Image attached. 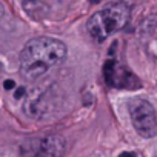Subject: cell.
<instances>
[{
	"label": "cell",
	"instance_id": "6da1fadb",
	"mask_svg": "<svg viewBox=\"0 0 157 157\" xmlns=\"http://www.w3.org/2000/svg\"><path fill=\"white\" fill-rule=\"evenodd\" d=\"M68 54L66 45L52 37H34L20 52V74L25 80L36 82L49 68L65 62Z\"/></svg>",
	"mask_w": 157,
	"mask_h": 157
},
{
	"label": "cell",
	"instance_id": "7a4b0ae2",
	"mask_svg": "<svg viewBox=\"0 0 157 157\" xmlns=\"http://www.w3.org/2000/svg\"><path fill=\"white\" fill-rule=\"evenodd\" d=\"M129 20V6L123 2H111L103 10L94 13L88 22V33L99 42L106 40L113 33L120 31Z\"/></svg>",
	"mask_w": 157,
	"mask_h": 157
},
{
	"label": "cell",
	"instance_id": "3957f363",
	"mask_svg": "<svg viewBox=\"0 0 157 157\" xmlns=\"http://www.w3.org/2000/svg\"><path fill=\"white\" fill-rule=\"evenodd\" d=\"M60 103V90L56 83L45 86V88H36L29 91L23 102V111L29 119H45L51 113L57 109Z\"/></svg>",
	"mask_w": 157,
	"mask_h": 157
},
{
	"label": "cell",
	"instance_id": "277c9868",
	"mask_svg": "<svg viewBox=\"0 0 157 157\" xmlns=\"http://www.w3.org/2000/svg\"><path fill=\"white\" fill-rule=\"evenodd\" d=\"M128 111L134 129L143 139H152L157 136V114L154 106L142 97H136L128 103Z\"/></svg>",
	"mask_w": 157,
	"mask_h": 157
},
{
	"label": "cell",
	"instance_id": "5b68a950",
	"mask_svg": "<svg viewBox=\"0 0 157 157\" xmlns=\"http://www.w3.org/2000/svg\"><path fill=\"white\" fill-rule=\"evenodd\" d=\"M103 77L108 86L116 90H137L140 88L139 77L129 71L123 63L109 59L103 66Z\"/></svg>",
	"mask_w": 157,
	"mask_h": 157
},
{
	"label": "cell",
	"instance_id": "8992f818",
	"mask_svg": "<svg viewBox=\"0 0 157 157\" xmlns=\"http://www.w3.org/2000/svg\"><path fill=\"white\" fill-rule=\"evenodd\" d=\"M66 142L59 134H49L43 137L37 146L36 157H63Z\"/></svg>",
	"mask_w": 157,
	"mask_h": 157
},
{
	"label": "cell",
	"instance_id": "52a82bcc",
	"mask_svg": "<svg viewBox=\"0 0 157 157\" xmlns=\"http://www.w3.org/2000/svg\"><path fill=\"white\" fill-rule=\"evenodd\" d=\"M22 6L26 10V13L31 16V17H34V19H40V17H43L45 14H46V11H48V6L45 5V3H42V2H25V3H22Z\"/></svg>",
	"mask_w": 157,
	"mask_h": 157
},
{
	"label": "cell",
	"instance_id": "ba28073f",
	"mask_svg": "<svg viewBox=\"0 0 157 157\" xmlns=\"http://www.w3.org/2000/svg\"><path fill=\"white\" fill-rule=\"evenodd\" d=\"M3 86H5V90H13V88H16V83H14V80H5Z\"/></svg>",
	"mask_w": 157,
	"mask_h": 157
},
{
	"label": "cell",
	"instance_id": "9c48e42d",
	"mask_svg": "<svg viewBox=\"0 0 157 157\" xmlns=\"http://www.w3.org/2000/svg\"><path fill=\"white\" fill-rule=\"evenodd\" d=\"M25 93H26V91H25V88H19V90L16 91V94H14V97H16V99H20L22 96H25Z\"/></svg>",
	"mask_w": 157,
	"mask_h": 157
},
{
	"label": "cell",
	"instance_id": "30bf717a",
	"mask_svg": "<svg viewBox=\"0 0 157 157\" xmlns=\"http://www.w3.org/2000/svg\"><path fill=\"white\" fill-rule=\"evenodd\" d=\"M119 157H136V154L134 152H129V151H123Z\"/></svg>",
	"mask_w": 157,
	"mask_h": 157
},
{
	"label": "cell",
	"instance_id": "8fae6325",
	"mask_svg": "<svg viewBox=\"0 0 157 157\" xmlns=\"http://www.w3.org/2000/svg\"><path fill=\"white\" fill-rule=\"evenodd\" d=\"M3 14H5V8H3V3H0V20L3 19Z\"/></svg>",
	"mask_w": 157,
	"mask_h": 157
}]
</instances>
